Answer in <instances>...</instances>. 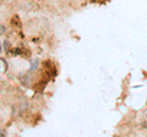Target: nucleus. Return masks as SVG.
<instances>
[{
  "label": "nucleus",
  "instance_id": "nucleus-2",
  "mask_svg": "<svg viewBox=\"0 0 147 137\" xmlns=\"http://www.w3.org/2000/svg\"><path fill=\"white\" fill-rule=\"evenodd\" d=\"M5 32H6V28L3 25H0V34H4Z\"/></svg>",
  "mask_w": 147,
  "mask_h": 137
},
{
  "label": "nucleus",
  "instance_id": "nucleus-3",
  "mask_svg": "<svg viewBox=\"0 0 147 137\" xmlns=\"http://www.w3.org/2000/svg\"><path fill=\"white\" fill-rule=\"evenodd\" d=\"M144 127H145V129H147V122H144Z\"/></svg>",
  "mask_w": 147,
  "mask_h": 137
},
{
  "label": "nucleus",
  "instance_id": "nucleus-1",
  "mask_svg": "<svg viewBox=\"0 0 147 137\" xmlns=\"http://www.w3.org/2000/svg\"><path fill=\"white\" fill-rule=\"evenodd\" d=\"M11 25H12L13 27H16V28H18V30H20L21 27H22V25H21V20H20V17H18L17 15H15V16L12 17Z\"/></svg>",
  "mask_w": 147,
  "mask_h": 137
}]
</instances>
